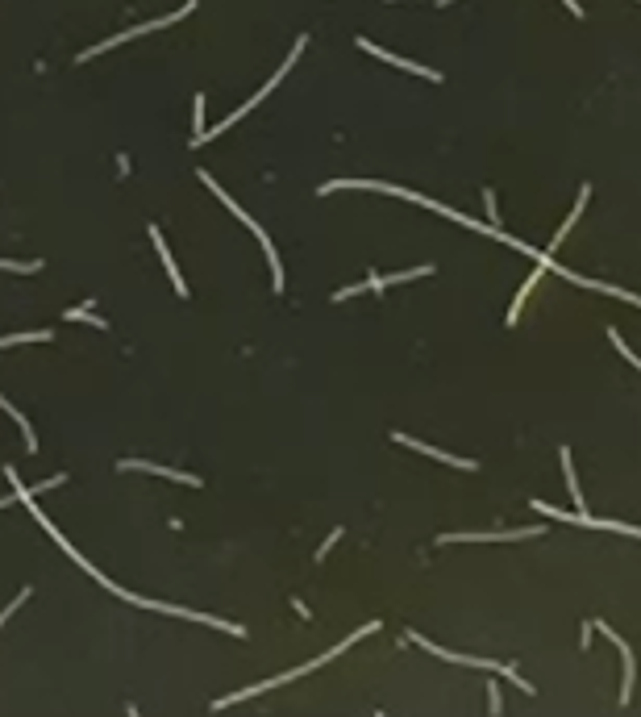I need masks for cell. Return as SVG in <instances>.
Instances as JSON below:
<instances>
[{"label":"cell","mask_w":641,"mask_h":717,"mask_svg":"<svg viewBox=\"0 0 641 717\" xmlns=\"http://www.w3.org/2000/svg\"><path fill=\"white\" fill-rule=\"evenodd\" d=\"M542 280V267H533V275L521 284V292H517V300H513V309H508V325H517L521 321V309H525V300H529V292H533V284Z\"/></svg>","instance_id":"7"},{"label":"cell","mask_w":641,"mask_h":717,"mask_svg":"<svg viewBox=\"0 0 641 717\" xmlns=\"http://www.w3.org/2000/svg\"><path fill=\"white\" fill-rule=\"evenodd\" d=\"M0 405H4V413H8V417H13V421H17V426H21V434H25V451H38V438H33V434H29V421H25V417H21V409H17V405H13V401H4V396H0Z\"/></svg>","instance_id":"9"},{"label":"cell","mask_w":641,"mask_h":717,"mask_svg":"<svg viewBox=\"0 0 641 717\" xmlns=\"http://www.w3.org/2000/svg\"><path fill=\"white\" fill-rule=\"evenodd\" d=\"M42 263H13V259H0V271H38Z\"/></svg>","instance_id":"15"},{"label":"cell","mask_w":641,"mask_h":717,"mask_svg":"<svg viewBox=\"0 0 641 717\" xmlns=\"http://www.w3.org/2000/svg\"><path fill=\"white\" fill-rule=\"evenodd\" d=\"M600 634H608L617 647H621V659H625V684H621V705H629V697H633V676H638V668H633V651H629V643L621 638V634H613L608 626H596Z\"/></svg>","instance_id":"5"},{"label":"cell","mask_w":641,"mask_h":717,"mask_svg":"<svg viewBox=\"0 0 641 717\" xmlns=\"http://www.w3.org/2000/svg\"><path fill=\"white\" fill-rule=\"evenodd\" d=\"M67 321H88V325H96V330H108V321H104V317H96V313H92V305H88V309H67Z\"/></svg>","instance_id":"12"},{"label":"cell","mask_w":641,"mask_h":717,"mask_svg":"<svg viewBox=\"0 0 641 717\" xmlns=\"http://www.w3.org/2000/svg\"><path fill=\"white\" fill-rule=\"evenodd\" d=\"M150 238H154V250H158V259H163V267H167V275H171V284H175V292L179 296H188V284H183V275H179V267H175V259H171V250H167V242H163V234L150 225Z\"/></svg>","instance_id":"6"},{"label":"cell","mask_w":641,"mask_h":717,"mask_svg":"<svg viewBox=\"0 0 641 717\" xmlns=\"http://www.w3.org/2000/svg\"><path fill=\"white\" fill-rule=\"evenodd\" d=\"M483 204H488V221L496 225V196H492V192H483Z\"/></svg>","instance_id":"17"},{"label":"cell","mask_w":641,"mask_h":717,"mask_svg":"<svg viewBox=\"0 0 641 717\" xmlns=\"http://www.w3.org/2000/svg\"><path fill=\"white\" fill-rule=\"evenodd\" d=\"M608 338H613V346H617V351H621V355H625V359L633 363V367H641V359H638V355H633V351H629V342L621 338V330H608Z\"/></svg>","instance_id":"14"},{"label":"cell","mask_w":641,"mask_h":717,"mask_svg":"<svg viewBox=\"0 0 641 717\" xmlns=\"http://www.w3.org/2000/svg\"><path fill=\"white\" fill-rule=\"evenodd\" d=\"M50 338H54L50 330H33V334H4V338H0V351H4V346H17V342H50Z\"/></svg>","instance_id":"10"},{"label":"cell","mask_w":641,"mask_h":717,"mask_svg":"<svg viewBox=\"0 0 641 717\" xmlns=\"http://www.w3.org/2000/svg\"><path fill=\"white\" fill-rule=\"evenodd\" d=\"M192 117H196V134H192V146L204 138V96H196V104H192Z\"/></svg>","instance_id":"13"},{"label":"cell","mask_w":641,"mask_h":717,"mask_svg":"<svg viewBox=\"0 0 641 717\" xmlns=\"http://www.w3.org/2000/svg\"><path fill=\"white\" fill-rule=\"evenodd\" d=\"M588 200H592V188H588V184H583V192H579V200H575V209H571V217H567V221H563V229H558V234H554V246H558V242H563V238H567V234H571V229H575V221H579V213H583V209H588Z\"/></svg>","instance_id":"8"},{"label":"cell","mask_w":641,"mask_h":717,"mask_svg":"<svg viewBox=\"0 0 641 717\" xmlns=\"http://www.w3.org/2000/svg\"><path fill=\"white\" fill-rule=\"evenodd\" d=\"M338 538H342V530H333V534H329V538H325V542H321V551H317V559H325V555H329V551H333V542H338Z\"/></svg>","instance_id":"16"},{"label":"cell","mask_w":641,"mask_h":717,"mask_svg":"<svg viewBox=\"0 0 641 717\" xmlns=\"http://www.w3.org/2000/svg\"><path fill=\"white\" fill-rule=\"evenodd\" d=\"M438 4H454V0H438Z\"/></svg>","instance_id":"20"},{"label":"cell","mask_w":641,"mask_h":717,"mask_svg":"<svg viewBox=\"0 0 641 717\" xmlns=\"http://www.w3.org/2000/svg\"><path fill=\"white\" fill-rule=\"evenodd\" d=\"M358 46H363L367 54H375V58H383L388 67H400V71H413V75H425V79H433V83L442 79V75H438L433 67H421V63H408V58H400V54H388V50H383V46H375L371 38H358Z\"/></svg>","instance_id":"1"},{"label":"cell","mask_w":641,"mask_h":717,"mask_svg":"<svg viewBox=\"0 0 641 717\" xmlns=\"http://www.w3.org/2000/svg\"><path fill=\"white\" fill-rule=\"evenodd\" d=\"M396 442H404V446H413V451H421V455H429V459H442V463H450V467H463V472H475L479 463L475 459H458V455H446V451H438V446H429V442H421V438H413V434H392Z\"/></svg>","instance_id":"2"},{"label":"cell","mask_w":641,"mask_h":717,"mask_svg":"<svg viewBox=\"0 0 641 717\" xmlns=\"http://www.w3.org/2000/svg\"><path fill=\"white\" fill-rule=\"evenodd\" d=\"M488 705H492V714H500V709H504V705H500V693H496V684L488 688Z\"/></svg>","instance_id":"18"},{"label":"cell","mask_w":641,"mask_h":717,"mask_svg":"<svg viewBox=\"0 0 641 717\" xmlns=\"http://www.w3.org/2000/svg\"><path fill=\"white\" fill-rule=\"evenodd\" d=\"M546 534L542 526H525V530H500V534H442V542H508V538H538Z\"/></svg>","instance_id":"4"},{"label":"cell","mask_w":641,"mask_h":717,"mask_svg":"<svg viewBox=\"0 0 641 717\" xmlns=\"http://www.w3.org/2000/svg\"><path fill=\"white\" fill-rule=\"evenodd\" d=\"M367 292H383V275H371L367 280Z\"/></svg>","instance_id":"19"},{"label":"cell","mask_w":641,"mask_h":717,"mask_svg":"<svg viewBox=\"0 0 641 717\" xmlns=\"http://www.w3.org/2000/svg\"><path fill=\"white\" fill-rule=\"evenodd\" d=\"M433 267L429 263H421V267H408V271H396V275H388L383 280V288H392V284H404V280H421V275H429Z\"/></svg>","instance_id":"11"},{"label":"cell","mask_w":641,"mask_h":717,"mask_svg":"<svg viewBox=\"0 0 641 717\" xmlns=\"http://www.w3.org/2000/svg\"><path fill=\"white\" fill-rule=\"evenodd\" d=\"M117 467L121 472H150V476H163V480H179V484L200 488V476H188V472H175V467H158V463H146V459H121Z\"/></svg>","instance_id":"3"}]
</instances>
